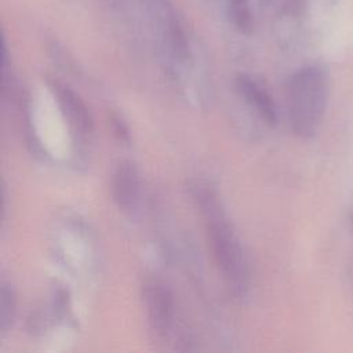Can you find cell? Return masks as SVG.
I'll return each instance as SVG.
<instances>
[{
  "label": "cell",
  "instance_id": "obj_1",
  "mask_svg": "<svg viewBox=\"0 0 353 353\" xmlns=\"http://www.w3.org/2000/svg\"><path fill=\"white\" fill-rule=\"evenodd\" d=\"M190 192L204 219L212 258L229 290L241 295L248 283L247 262L240 240L229 223L218 194L208 183L201 181H194L190 185Z\"/></svg>",
  "mask_w": 353,
  "mask_h": 353
},
{
  "label": "cell",
  "instance_id": "obj_7",
  "mask_svg": "<svg viewBox=\"0 0 353 353\" xmlns=\"http://www.w3.org/2000/svg\"><path fill=\"white\" fill-rule=\"evenodd\" d=\"M17 313V295L11 284L1 283L0 288V330L6 331L14 321Z\"/></svg>",
  "mask_w": 353,
  "mask_h": 353
},
{
  "label": "cell",
  "instance_id": "obj_2",
  "mask_svg": "<svg viewBox=\"0 0 353 353\" xmlns=\"http://www.w3.org/2000/svg\"><path fill=\"white\" fill-rule=\"evenodd\" d=\"M328 98V80L319 66H306L287 83L285 102L291 130L301 138H310L319 130Z\"/></svg>",
  "mask_w": 353,
  "mask_h": 353
},
{
  "label": "cell",
  "instance_id": "obj_8",
  "mask_svg": "<svg viewBox=\"0 0 353 353\" xmlns=\"http://www.w3.org/2000/svg\"><path fill=\"white\" fill-rule=\"evenodd\" d=\"M110 124H112L113 134H114V137H116L119 141H124V142H128V141H130V130H128V125L125 124V121L123 120L121 116H119V114H112V117H110Z\"/></svg>",
  "mask_w": 353,
  "mask_h": 353
},
{
  "label": "cell",
  "instance_id": "obj_5",
  "mask_svg": "<svg viewBox=\"0 0 353 353\" xmlns=\"http://www.w3.org/2000/svg\"><path fill=\"white\" fill-rule=\"evenodd\" d=\"M112 197L120 211L131 215L137 211L141 197V176L132 161H121L112 176Z\"/></svg>",
  "mask_w": 353,
  "mask_h": 353
},
{
  "label": "cell",
  "instance_id": "obj_3",
  "mask_svg": "<svg viewBox=\"0 0 353 353\" xmlns=\"http://www.w3.org/2000/svg\"><path fill=\"white\" fill-rule=\"evenodd\" d=\"M142 301L148 324L156 336H164L174 317V298L171 290L159 280H148L142 285Z\"/></svg>",
  "mask_w": 353,
  "mask_h": 353
},
{
  "label": "cell",
  "instance_id": "obj_6",
  "mask_svg": "<svg viewBox=\"0 0 353 353\" xmlns=\"http://www.w3.org/2000/svg\"><path fill=\"white\" fill-rule=\"evenodd\" d=\"M237 91L251 108L256 110V113L262 117V120L269 125L277 124V110L270 94L254 79L247 74H240L236 79Z\"/></svg>",
  "mask_w": 353,
  "mask_h": 353
},
{
  "label": "cell",
  "instance_id": "obj_4",
  "mask_svg": "<svg viewBox=\"0 0 353 353\" xmlns=\"http://www.w3.org/2000/svg\"><path fill=\"white\" fill-rule=\"evenodd\" d=\"M51 90L72 134L77 139H84L88 134H91L94 127L88 108L74 91L58 81L51 83Z\"/></svg>",
  "mask_w": 353,
  "mask_h": 353
}]
</instances>
